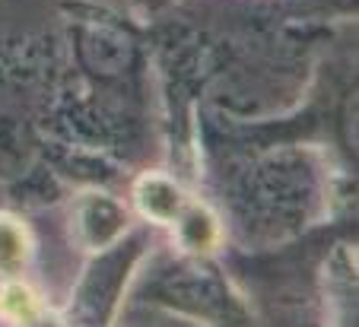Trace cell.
Instances as JSON below:
<instances>
[{
  "mask_svg": "<svg viewBox=\"0 0 359 327\" xmlns=\"http://www.w3.org/2000/svg\"><path fill=\"white\" fill-rule=\"evenodd\" d=\"M83 55H86V61L99 74H115V70H121L128 64L130 45H128V39H121L115 32H93L83 41Z\"/></svg>",
  "mask_w": 359,
  "mask_h": 327,
  "instance_id": "obj_1",
  "label": "cell"
}]
</instances>
